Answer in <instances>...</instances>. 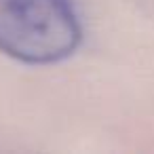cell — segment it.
I'll return each mask as SVG.
<instances>
[{
    "instance_id": "6da1fadb",
    "label": "cell",
    "mask_w": 154,
    "mask_h": 154,
    "mask_svg": "<svg viewBox=\"0 0 154 154\" xmlns=\"http://www.w3.org/2000/svg\"><path fill=\"white\" fill-rule=\"evenodd\" d=\"M82 26L74 0H0V51L30 63L49 66L76 53Z\"/></svg>"
}]
</instances>
